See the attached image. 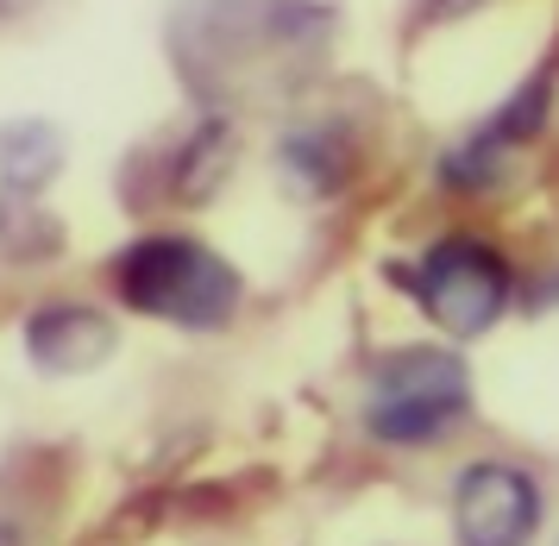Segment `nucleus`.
I'll return each instance as SVG.
<instances>
[{
	"label": "nucleus",
	"mask_w": 559,
	"mask_h": 546,
	"mask_svg": "<svg viewBox=\"0 0 559 546\" xmlns=\"http://www.w3.org/2000/svg\"><path fill=\"white\" fill-rule=\"evenodd\" d=\"M114 289L127 308L152 314V321L189 327V333H214L233 321L239 308V276L221 251H207L202 239L182 233H157L120 251L114 264Z\"/></svg>",
	"instance_id": "1"
},
{
	"label": "nucleus",
	"mask_w": 559,
	"mask_h": 546,
	"mask_svg": "<svg viewBox=\"0 0 559 546\" xmlns=\"http://www.w3.org/2000/svg\"><path fill=\"white\" fill-rule=\"evenodd\" d=\"M465 408H472V371L447 346L390 352L365 390V427L383 447H433L447 427L465 422Z\"/></svg>",
	"instance_id": "2"
},
{
	"label": "nucleus",
	"mask_w": 559,
	"mask_h": 546,
	"mask_svg": "<svg viewBox=\"0 0 559 546\" xmlns=\"http://www.w3.org/2000/svg\"><path fill=\"white\" fill-rule=\"evenodd\" d=\"M408 296L421 301L440 333L453 340H478L497 327V314L509 308V264L497 246H484L472 233H453V239H433L415 264L403 271Z\"/></svg>",
	"instance_id": "3"
},
{
	"label": "nucleus",
	"mask_w": 559,
	"mask_h": 546,
	"mask_svg": "<svg viewBox=\"0 0 559 546\" xmlns=\"http://www.w3.org/2000/svg\"><path fill=\"white\" fill-rule=\"evenodd\" d=\"M540 527V490L515 465H465L453 484V534L459 546H528Z\"/></svg>",
	"instance_id": "4"
},
{
	"label": "nucleus",
	"mask_w": 559,
	"mask_h": 546,
	"mask_svg": "<svg viewBox=\"0 0 559 546\" xmlns=\"http://www.w3.org/2000/svg\"><path fill=\"white\" fill-rule=\"evenodd\" d=\"M26 352L38 371L82 377L114 358V321L95 314V308H82V301H57V308L26 321Z\"/></svg>",
	"instance_id": "5"
},
{
	"label": "nucleus",
	"mask_w": 559,
	"mask_h": 546,
	"mask_svg": "<svg viewBox=\"0 0 559 546\" xmlns=\"http://www.w3.org/2000/svg\"><path fill=\"white\" fill-rule=\"evenodd\" d=\"M63 164V139H57L45 120H13L0 126V182H7V195H32V189H45Z\"/></svg>",
	"instance_id": "6"
},
{
	"label": "nucleus",
	"mask_w": 559,
	"mask_h": 546,
	"mask_svg": "<svg viewBox=\"0 0 559 546\" xmlns=\"http://www.w3.org/2000/svg\"><path fill=\"white\" fill-rule=\"evenodd\" d=\"M465 7H472V0H440V13H465Z\"/></svg>",
	"instance_id": "7"
},
{
	"label": "nucleus",
	"mask_w": 559,
	"mask_h": 546,
	"mask_svg": "<svg viewBox=\"0 0 559 546\" xmlns=\"http://www.w3.org/2000/svg\"><path fill=\"white\" fill-rule=\"evenodd\" d=\"M0 546H20V534H13L7 522H0Z\"/></svg>",
	"instance_id": "8"
}]
</instances>
